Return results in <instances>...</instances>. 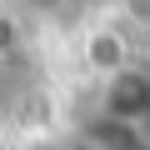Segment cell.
Here are the masks:
<instances>
[{"label": "cell", "instance_id": "1", "mask_svg": "<svg viewBox=\"0 0 150 150\" xmlns=\"http://www.w3.org/2000/svg\"><path fill=\"white\" fill-rule=\"evenodd\" d=\"M100 105H105V115L120 120V125L145 120V115H150V75L135 70V65L115 70L110 80H105V90H100Z\"/></svg>", "mask_w": 150, "mask_h": 150}, {"label": "cell", "instance_id": "2", "mask_svg": "<svg viewBox=\"0 0 150 150\" xmlns=\"http://www.w3.org/2000/svg\"><path fill=\"white\" fill-rule=\"evenodd\" d=\"M85 60H90V70H100L105 80H110L115 70L130 65V45H125L115 30H90V40H85Z\"/></svg>", "mask_w": 150, "mask_h": 150}, {"label": "cell", "instance_id": "3", "mask_svg": "<svg viewBox=\"0 0 150 150\" xmlns=\"http://www.w3.org/2000/svg\"><path fill=\"white\" fill-rule=\"evenodd\" d=\"M15 45H20V35H15V20H10V15H0V55H10Z\"/></svg>", "mask_w": 150, "mask_h": 150}, {"label": "cell", "instance_id": "4", "mask_svg": "<svg viewBox=\"0 0 150 150\" xmlns=\"http://www.w3.org/2000/svg\"><path fill=\"white\" fill-rule=\"evenodd\" d=\"M75 150H95V145H75Z\"/></svg>", "mask_w": 150, "mask_h": 150}]
</instances>
